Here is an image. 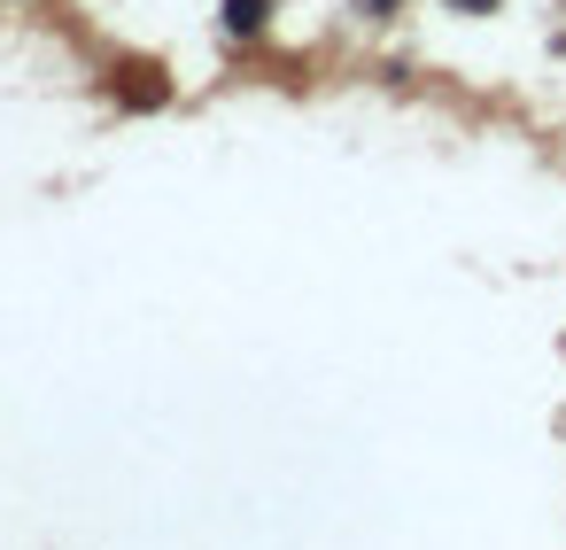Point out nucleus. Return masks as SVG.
Instances as JSON below:
<instances>
[{
  "instance_id": "obj_1",
  "label": "nucleus",
  "mask_w": 566,
  "mask_h": 550,
  "mask_svg": "<svg viewBox=\"0 0 566 550\" xmlns=\"http://www.w3.org/2000/svg\"><path fill=\"white\" fill-rule=\"evenodd\" d=\"M264 9H272V0H226V32H264Z\"/></svg>"
},
{
  "instance_id": "obj_2",
  "label": "nucleus",
  "mask_w": 566,
  "mask_h": 550,
  "mask_svg": "<svg viewBox=\"0 0 566 550\" xmlns=\"http://www.w3.org/2000/svg\"><path fill=\"white\" fill-rule=\"evenodd\" d=\"M458 9H489V0H458Z\"/></svg>"
}]
</instances>
